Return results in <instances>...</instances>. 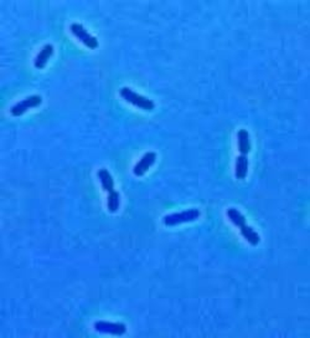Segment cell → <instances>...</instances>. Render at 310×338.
<instances>
[{
    "label": "cell",
    "instance_id": "1",
    "mask_svg": "<svg viewBox=\"0 0 310 338\" xmlns=\"http://www.w3.org/2000/svg\"><path fill=\"white\" fill-rule=\"evenodd\" d=\"M119 94H121V96H122L128 103H132V105L137 106V107L141 108V110H145V111H152V110H154L155 105L152 100L137 94L133 90H130L129 87H123Z\"/></svg>",
    "mask_w": 310,
    "mask_h": 338
},
{
    "label": "cell",
    "instance_id": "2",
    "mask_svg": "<svg viewBox=\"0 0 310 338\" xmlns=\"http://www.w3.org/2000/svg\"><path fill=\"white\" fill-rule=\"evenodd\" d=\"M199 209H189V210L181 211V213L169 214L164 218V224L168 226H174L177 224H184V223H190L199 219L200 216Z\"/></svg>",
    "mask_w": 310,
    "mask_h": 338
},
{
    "label": "cell",
    "instance_id": "3",
    "mask_svg": "<svg viewBox=\"0 0 310 338\" xmlns=\"http://www.w3.org/2000/svg\"><path fill=\"white\" fill-rule=\"evenodd\" d=\"M69 29H71V33H72L73 35L80 40V41H82L83 44L86 45L87 47H89V49H92V50H93V49H97L98 40L96 39L93 35H91L86 29L81 25V24H78V22H73V24H71Z\"/></svg>",
    "mask_w": 310,
    "mask_h": 338
},
{
    "label": "cell",
    "instance_id": "4",
    "mask_svg": "<svg viewBox=\"0 0 310 338\" xmlns=\"http://www.w3.org/2000/svg\"><path fill=\"white\" fill-rule=\"evenodd\" d=\"M41 102H42V98L40 97V96H37V94H34V96L26 97L25 100L20 101V102H17V105L13 106L10 112L11 114L15 117L21 116V114L25 113V112L28 111V110H30V108L37 107V106L41 105Z\"/></svg>",
    "mask_w": 310,
    "mask_h": 338
},
{
    "label": "cell",
    "instance_id": "5",
    "mask_svg": "<svg viewBox=\"0 0 310 338\" xmlns=\"http://www.w3.org/2000/svg\"><path fill=\"white\" fill-rule=\"evenodd\" d=\"M94 330L100 333H109L114 336L124 335L127 327L123 323H114V322H105V321H97L94 323Z\"/></svg>",
    "mask_w": 310,
    "mask_h": 338
},
{
    "label": "cell",
    "instance_id": "6",
    "mask_svg": "<svg viewBox=\"0 0 310 338\" xmlns=\"http://www.w3.org/2000/svg\"><path fill=\"white\" fill-rule=\"evenodd\" d=\"M155 159H156V154H155L154 152L145 153V154L141 157L140 161H139L138 163L136 164V167H134V174H136L137 177L144 175L145 173L149 170L150 167L155 163Z\"/></svg>",
    "mask_w": 310,
    "mask_h": 338
},
{
    "label": "cell",
    "instance_id": "7",
    "mask_svg": "<svg viewBox=\"0 0 310 338\" xmlns=\"http://www.w3.org/2000/svg\"><path fill=\"white\" fill-rule=\"evenodd\" d=\"M52 54H53L52 45H50V44L45 45L41 50H40V53L37 54L36 58H35V67H36V69H39V70L44 69V67L46 66L47 61H49L51 56H52Z\"/></svg>",
    "mask_w": 310,
    "mask_h": 338
},
{
    "label": "cell",
    "instance_id": "8",
    "mask_svg": "<svg viewBox=\"0 0 310 338\" xmlns=\"http://www.w3.org/2000/svg\"><path fill=\"white\" fill-rule=\"evenodd\" d=\"M247 173H248V158L244 154L238 155L237 159H236V178L244 179L247 177Z\"/></svg>",
    "mask_w": 310,
    "mask_h": 338
},
{
    "label": "cell",
    "instance_id": "9",
    "mask_svg": "<svg viewBox=\"0 0 310 338\" xmlns=\"http://www.w3.org/2000/svg\"><path fill=\"white\" fill-rule=\"evenodd\" d=\"M237 143L238 150L241 154L247 155V153L251 150V142H249V134L246 130H240L237 133Z\"/></svg>",
    "mask_w": 310,
    "mask_h": 338
},
{
    "label": "cell",
    "instance_id": "10",
    "mask_svg": "<svg viewBox=\"0 0 310 338\" xmlns=\"http://www.w3.org/2000/svg\"><path fill=\"white\" fill-rule=\"evenodd\" d=\"M98 178H100V182L101 184H102L103 189H104L107 193H112V191L114 190L113 178H112L111 173H109L107 169H100V170H98Z\"/></svg>",
    "mask_w": 310,
    "mask_h": 338
},
{
    "label": "cell",
    "instance_id": "11",
    "mask_svg": "<svg viewBox=\"0 0 310 338\" xmlns=\"http://www.w3.org/2000/svg\"><path fill=\"white\" fill-rule=\"evenodd\" d=\"M240 230H241L242 236L246 239L247 243H249V244L253 245V246H255V245H258L260 238L259 235L253 230V227L248 226V225H243L242 227H240Z\"/></svg>",
    "mask_w": 310,
    "mask_h": 338
},
{
    "label": "cell",
    "instance_id": "12",
    "mask_svg": "<svg viewBox=\"0 0 310 338\" xmlns=\"http://www.w3.org/2000/svg\"><path fill=\"white\" fill-rule=\"evenodd\" d=\"M227 216H228V219H230L231 222H232L233 224L236 225V226L242 227L243 225H246V218H244V216L242 215V214L240 213L237 209H235V208L228 209Z\"/></svg>",
    "mask_w": 310,
    "mask_h": 338
},
{
    "label": "cell",
    "instance_id": "13",
    "mask_svg": "<svg viewBox=\"0 0 310 338\" xmlns=\"http://www.w3.org/2000/svg\"><path fill=\"white\" fill-rule=\"evenodd\" d=\"M119 204H121L119 193H117L116 190H113L112 193H108V198H107V207H108V210L111 211V213H116L119 208Z\"/></svg>",
    "mask_w": 310,
    "mask_h": 338
}]
</instances>
